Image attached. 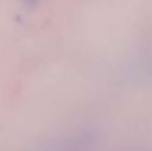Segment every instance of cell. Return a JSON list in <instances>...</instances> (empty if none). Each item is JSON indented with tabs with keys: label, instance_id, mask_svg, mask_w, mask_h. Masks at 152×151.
<instances>
[{
	"label": "cell",
	"instance_id": "cell-1",
	"mask_svg": "<svg viewBox=\"0 0 152 151\" xmlns=\"http://www.w3.org/2000/svg\"><path fill=\"white\" fill-rule=\"evenodd\" d=\"M27 3H28V4H35V3L37 1V0H26Z\"/></svg>",
	"mask_w": 152,
	"mask_h": 151
}]
</instances>
